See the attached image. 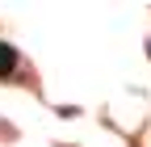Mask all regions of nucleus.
<instances>
[{"label":"nucleus","instance_id":"obj_1","mask_svg":"<svg viewBox=\"0 0 151 147\" xmlns=\"http://www.w3.org/2000/svg\"><path fill=\"white\" fill-rule=\"evenodd\" d=\"M17 63H21V59H17V50H13L9 42H0V76H13Z\"/></svg>","mask_w":151,"mask_h":147},{"label":"nucleus","instance_id":"obj_2","mask_svg":"<svg viewBox=\"0 0 151 147\" xmlns=\"http://www.w3.org/2000/svg\"><path fill=\"white\" fill-rule=\"evenodd\" d=\"M147 55H151V42H147Z\"/></svg>","mask_w":151,"mask_h":147}]
</instances>
